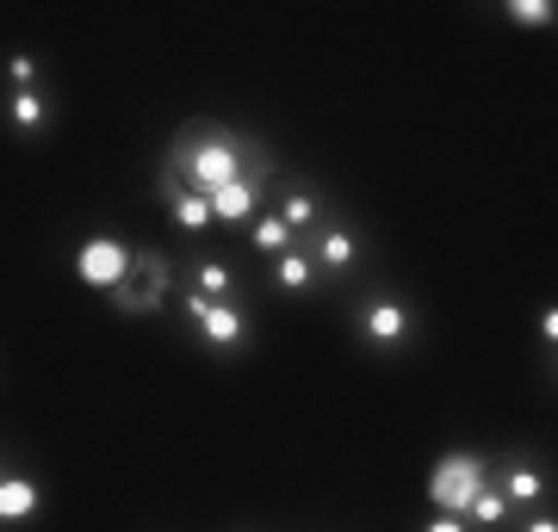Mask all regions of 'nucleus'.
Instances as JSON below:
<instances>
[{"label":"nucleus","instance_id":"1a4fd4ad","mask_svg":"<svg viewBox=\"0 0 558 532\" xmlns=\"http://www.w3.org/2000/svg\"><path fill=\"white\" fill-rule=\"evenodd\" d=\"M131 248H137V242H124L119 230H94V236H81L75 279L81 285H94V292H112V285L124 279V267H131Z\"/></svg>","mask_w":558,"mask_h":532},{"label":"nucleus","instance_id":"5701e85b","mask_svg":"<svg viewBox=\"0 0 558 532\" xmlns=\"http://www.w3.org/2000/svg\"><path fill=\"white\" fill-rule=\"evenodd\" d=\"M0 477H7V465H0Z\"/></svg>","mask_w":558,"mask_h":532},{"label":"nucleus","instance_id":"aec40b11","mask_svg":"<svg viewBox=\"0 0 558 532\" xmlns=\"http://www.w3.org/2000/svg\"><path fill=\"white\" fill-rule=\"evenodd\" d=\"M539 347H546V372H553V347H558V310H539Z\"/></svg>","mask_w":558,"mask_h":532},{"label":"nucleus","instance_id":"4be33fe9","mask_svg":"<svg viewBox=\"0 0 558 532\" xmlns=\"http://www.w3.org/2000/svg\"><path fill=\"white\" fill-rule=\"evenodd\" d=\"M422 532H472V527H465L459 514H435V520H428V527H422Z\"/></svg>","mask_w":558,"mask_h":532},{"label":"nucleus","instance_id":"0eeeda50","mask_svg":"<svg viewBox=\"0 0 558 532\" xmlns=\"http://www.w3.org/2000/svg\"><path fill=\"white\" fill-rule=\"evenodd\" d=\"M490 483L509 495L515 520L534 514V508H553V477H546V465H539L534 453H502L497 465H490Z\"/></svg>","mask_w":558,"mask_h":532},{"label":"nucleus","instance_id":"7ed1b4c3","mask_svg":"<svg viewBox=\"0 0 558 532\" xmlns=\"http://www.w3.org/2000/svg\"><path fill=\"white\" fill-rule=\"evenodd\" d=\"M174 310H180V329L199 341L211 359H242L248 347H255V310H248L242 297H230V304H211V297L174 285Z\"/></svg>","mask_w":558,"mask_h":532},{"label":"nucleus","instance_id":"f8f14e48","mask_svg":"<svg viewBox=\"0 0 558 532\" xmlns=\"http://www.w3.org/2000/svg\"><path fill=\"white\" fill-rule=\"evenodd\" d=\"M156 198H161V211H168V223H174L180 236H211L218 223H211V198H199V193H186L180 180H168V174H156Z\"/></svg>","mask_w":558,"mask_h":532},{"label":"nucleus","instance_id":"9b49d317","mask_svg":"<svg viewBox=\"0 0 558 532\" xmlns=\"http://www.w3.org/2000/svg\"><path fill=\"white\" fill-rule=\"evenodd\" d=\"M267 186H274V180H255V174L218 186V193H211V223H218V230H248V223L267 211Z\"/></svg>","mask_w":558,"mask_h":532},{"label":"nucleus","instance_id":"39448f33","mask_svg":"<svg viewBox=\"0 0 558 532\" xmlns=\"http://www.w3.org/2000/svg\"><path fill=\"white\" fill-rule=\"evenodd\" d=\"M106 297H112L119 316H149V310H161V304H174V260L161 255V248H149V242H137L124 279Z\"/></svg>","mask_w":558,"mask_h":532},{"label":"nucleus","instance_id":"4468645a","mask_svg":"<svg viewBox=\"0 0 558 532\" xmlns=\"http://www.w3.org/2000/svg\"><path fill=\"white\" fill-rule=\"evenodd\" d=\"M267 285H274L279 297H317L323 292V273L311 267L304 248H286L279 260H267Z\"/></svg>","mask_w":558,"mask_h":532},{"label":"nucleus","instance_id":"9d476101","mask_svg":"<svg viewBox=\"0 0 558 532\" xmlns=\"http://www.w3.org/2000/svg\"><path fill=\"white\" fill-rule=\"evenodd\" d=\"M0 119H7V131L20 143H38V137H50V124H57V94H50V87H25V94L7 87Z\"/></svg>","mask_w":558,"mask_h":532},{"label":"nucleus","instance_id":"f03ea898","mask_svg":"<svg viewBox=\"0 0 558 532\" xmlns=\"http://www.w3.org/2000/svg\"><path fill=\"white\" fill-rule=\"evenodd\" d=\"M354 341L366 347V354H410L422 341V310H416V297L398 292V285H366L354 304Z\"/></svg>","mask_w":558,"mask_h":532},{"label":"nucleus","instance_id":"412c9836","mask_svg":"<svg viewBox=\"0 0 558 532\" xmlns=\"http://www.w3.org/2000/svg\"><path fill=\"white\" fill-rule=\"evenodd\" d=\"M515 532H558V520H553V508H534L515 520Z\"/></svg>","mask_w":558,"mask_h":532},{"label":"nucleus","instance_id":"6ab92c4d","mask_svg":"<svg viewBox=\"0 0 558 532\" xmlns=\"http://www.w3.org/2000/svg\"><path fill=\"white\" fill-rule=\"evenodd\" d=\"M7 87H13V94H25V87H50V81H44V62L38 57H7Z\"/></svg>","mask_w":558,"mask_h":532},{"label":"nucleus","instance_id":"2eb2a0df","mask_svg":"<svg viewBox=\"0 0 558 532\" xmlns=\"http://www.w3.org/2000/svg\"><path fill=\"white\" fill-rule=\"evenodd\" d=\"M38 508H44V483L32 471L0 477V527H25V520H38Z\"/></svg>","mask_w":558,"mask_h":532},{"label":"nucleus","instance_id":"20e7f679","mask_svg":"<svg viewBox=\"0 0 558 532\" xmlns=\"http://www.w3.org/2000/svg\"><path fill=\"white\" fill-rule=\"evenodd\" d=\"M299 248L311 255V267L323 273V285H348V279H360L366 267H373V242L360 236V223L336 218V211H329Z\"/></svg>","mask_w":558,"mask_h":532},{"label":"nucleus","instance_id":"6e6552de","mask_svg":"<svg viewBox=\"0 0 558 532\" xmlns=\"http://www.w3.org/2000/svg\"><path fill=\"white\" fill-rule=\"evenodd\" d=\"M267 211H274L279 223H286V230H292V236H311V230H317L323 218H329V198H323V186L317 180H299V174H286V180H274V186H267Z\"/></svg>","mask_w":558,"mask_h":532},{"label":"nucleus","instance_id":"ddd939ff","mask_svg":"<svg viewBox=\"0 0 558 532\" xmlns=\"http://www.w3.org/2000/svg\"><path fill=\"white\" fill-rule=\"evenodd\" d=\"M174 285L211 297V304H230V297H242V273H236L223 255H193V260H186V273H174Z\"/></svg>","mask_w":558,"mask_h":532},{"label":"nucleus","instance_id":"a211bd4d","mask_svg":"<svg viewBox=\"0 0 558 532\" xmlns=\"http://www.w3.org/2000/svg\"><path fill=\"white\" fill-rule=\"evenodd\" d=\"M502 20L521 25V32H553L558 7H553V0H509V7H502Z\"/></svg>","mask_w":558,"mask_h":532},{"label":"nucleus","instance_id":"f257e3e1","mask_svg":"<svg viewBox=\"0 0 558 532\" xmlns=\"http://www.w3.org/2000/svg\"><path fill=\"white\" fill-rule=\"evenodd\" d=\"M156 174L180 180L186 193L211 198L218 186H230V180H274V149L255 137V131H236V124H218V119H186L168 137V149H161V168Z\"/></svg>","mask_w":558,"mask_h":532},{"label":"nucleus","instance_id":"f3484780","mask_svg":"<svg viewBox=\"0 0 558 532\" xmlns=\"http://www.w3.org/2000/svg\"><path fill=\"white\" fill-rule=\"evenodd\" d=\"M248 248H255L260 260H279L286 248H299V236H292V230L274 218V211H260V218L248 223Z\"/></svg>","mask_w":558,"mask_h":532},{"label":"nucleus","instance_id":"423d86ee","mask_svg":"<svg viewBox=\"0 0 558 532\" xmlns=\"http://www.w3.org/2000/svg\"><path fill=\"white\" fill-rule=\"evenodd\" d=\"M484 483H490V465L478 453H447L428 471V502H435V514H465Z\"/></svg>","mask_w":558,"mask_h":532},{"label":"nucleus","instance_id":"dca6fc26","mask_svg":"<svg viewBox=\"0 0 558 532\" xmlns=\"http://www.w3.org/2000/svg\"><path fill=\"white\" fill-rule=\"evenodd\" d=\"M472 532H497V527H515V508H509V495L497 490V483H484L478 495H472V508L459 514Z\"/></svg>","mask_w":558,"mask_h":532}]
</instances>
